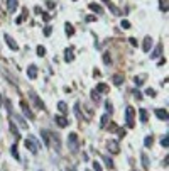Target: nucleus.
<instances>
[{
  "instance_id": "1",
  "label": "nucleus",
  "mask_w": 169,
  "mask_h": 171,
  "mask_svg": "<svg viewBox=\"0 0 169 171\" xmlns=\"http://www.w3.org/2000/svg\"><path fill=\"white\" fill-rule=\"evenodd\" d=\"M134 115H135L134 107L127 105V109H125V124H127V127H129V129L134 127Z\"/></svg>"
},
{
  "instance_id": "2",
  "label": "nucleus",
  "mask_w": 169,
  "mask_h": 171,
  "mask_svg": "<svg viewBox=\"0 0 169 171\" xmlns=\"http://www.w3.org/2000/svg\"><path fill=\"white\" fill-rule=\"evenodd\" d=\"M24 144H26V147H27V149H29L32 154H37V153H39V146H37L36 139H34L32 136H29V137L24 141Z\"/></svg>"
},
{
  "instance_id": "3",
  "label": "nucleus",
  "mask_w": 169,
  "mask_h": 171,
  "mask_svg": "<svg viewBox=\"0 0 169 171\" xmlns=\"http://www.w3.org/2000/svg\"><path fill=\"white\" fill-rule=\"evenodd\" d=\"M68 146H70V151H71V153H76L78 147H80V142H78V136L74 134V132H71V134L68 136Z\"/></svg>"
},
{
  "instance_id": "4",
  "label": "nucleus",
  "mask_w": 169,
  "mask_h": 171,
  "mask_svg": "<svg viewBox=\"0 0 169 171\" xmlns=\"http://www.w3.org/2000/svg\"><path fill=\"white\" fill-rule=\"evenodd\" d=\"M29 99L32 100V103H34V105H36L39 110H44V109H46V107H44V102L41 100V97H39L37 93H34V91H29Z\"/></svg>"
},
{
  "instance_id": "5",
  "label": "nucleus",
  "mask_w": 169,
  "mask_h": 171,
  "mask_svg": "<svg viewBox=\"0 0 169 171\" xmlns=\"http://www.w3.org/2000/svg\"><path fill=\"white\" fill-rule=\"evenodd\" d=\"M4 39H5V43H7V46L10 47L12 51H19V44L15 43V39L10 36V34H5V36H4Z\"/></svg>"
},
{
  "instance_id": "6",
  "label": "nucleus",
  "mask_w": 169,
  "mask_h": 171,
  "mask_svg": "<svg viewBox=\"0 0 169 171\" xmlns=\"http://www.w3.org/2000/svg\"><path fill=\"white\" fill-rule=\"evenodd\" d=\"M20 110L24 112V117H26V119H29V120H32V119H34L32 110L29 109V105H27L26 102H20Z\"/></svg>"
},
{
  "instance_id": "7",
  "label": "nucleus",
  "mask_w": 169,
  "mask_h": 171,
  "mask_svg": "<svg viewBox=\"0 0 169 171\" xmlns=\"http://www.w3.org/2000/svg\"><path fill=\"white\" fill-rule=\"evenodd\" d=\"M107 149L112 154H117V153H120V146H118L117 141H107Z\"/></svg>"
},
{
  "instance_id": "8",
  "label": "nucleus",
  "mask_w": 169,
  "mask_h": 171,
  "mask_svg": "<svg viewBox=\"0 0 169 171\" xmlns=\"http://www.w3.org/2000/svg\"><path fill=\"white\" fill-rule=\"evenodd\" d=\"M156 117H157V119L159 120H164V122H166V120H169V113H167V110H166V109H156Z\"/></svg>"
},
{
  "instance_id": "9",
  "label": "nucleus",
  "mask_w": 169,
  "mask_h": 171,
  "mask_svg": "<svg viewBox=\"0 0 169 171\" xmlns=\"http://www.w3.org/2000/svg\"><path fill=\"white\" fill-rule=\"evenodd\" d=\"M74 59V47H66V49H64V61L66 63H71Z\"/></svg>"
},
{
  "instance_id": "10",
  "label": "nucleus",
  "mask_w": 169,
  "mask_h": 171,
  "mask_svg": "<svg viewBox=\"0 0 169 171\" xmlns=\"http://www.w3.org/2000/svg\"><path fill=\"white\" fill-rule=\"evenodd\" d=\"M54 122H56V125H58V127H68V124H70V122H68V119L64 115H58L54 119Z\"/></svg>"
},
{
  "instance_id": "11",
  "label": "nucleus",
  "mask_w": 169,
  "mask_h": 171,
  "mask_svg": "<svg viewBox=\"0 0 169 171\" xmlns=\"http://www.w3.org/2000/svg\"><path fill=\"white\" fill-rule=\"evenodd\" d=\"M151 47H152V37L146 36V37H144V43H142V51L149 53V51H151Z\"/></svg>"
},
{
  "instance_id": "12",
  "label": "nucleus",
  "mask_w": 169,
  "mask_h": 171,
  "mask_svg": "<svg viewBox=\"0 0 169 171\" xmlns=\"http://www.w3.org/2000/svg\"><path fill=\"white\" fill-rule=\"evenodd\" d=\"M88 9H92L95 14H98V15H103V7L102 5H98V4H95V2H92V4H88Z\"/></svg>"
},
{
  "instance_id": "13",
  "label": "nucleus",
  "mask_w": 169,
  "mask_h": 171,
  "mask_svg": "<svg viewBox=\"0 0 169 171\" xmlns=\"http://www.w3.org/2000/svg\"><path fill=\"white\" fill-rule=\"evenodd\" d=\"M27 76H29L31 80H34V78L37 76V66L36 65H29V68H27Z\"/></svg>"
},
{
  "instance_id": "14",
  "label": "nucleus",
  "mask_w": 169,
  "mask_h": 171,
  "mask_svg": "<svg viewBox=\"0 0 169 171\" xmlns=\"http://www.w3.org/2000/svg\"><path fill=\"white\" fill-rule=\"evenodd\" d=\"M12 117H14V120H15V122H17L19 125H20V129H29V125H27V122H26V120H24L20 115H12Z\"/></svg>"
},
{
  "instance_id": "15",
  "label": "nucleus",
  "mask_w": 169,
  "mask_h": 171,
  "mask_svg": "<svg viewBox=\"0 0 169 171\" xmlns=\"http://www.w3.org/2000/svg\"><path fill=\"white\" fill-rule=\"evenodd\" d=\"M5 2H7V10L9 12H15V10H17V5H19L17 0H5Z\"/></svg>"
},
{
  "instance_id": "16",
  "label": "nucleus",
  "mask_w": 169,
  "mask_h": 171,
  "mask_svg": "<svg viewBox=\"0 0 169 171\" xmlns=\"http://www.w3.org/2000/svg\"><path fill=\"white\" fill-rule=\"evenodd\" d=\"M64 31H66V36L68 37H73L74 36V27H73L71 22H66V24H64Z\"/></svg>"
},
{
  "instance_id": "17",
  "label": "nucleus",
  "mask_w": 169,
  "mask_h": 171,
  "mask_svg": "<svg viewBox=\"0 0 169 171\" xmlns=\"http://www.w3.org/2000/svg\"><path fill=\"white\" fill-rule=\"evenodd\" d=\"M161 54H162V46L159 44V46L156 47L154 51L151 53V59H157V58H161Z\"/></svg>"
},
{
  "instance_id": "18",
  "label": "nucleus",
  "mask_w": 169,
  "mask_h": 171,
  "mask_svg": "<svg viewBox=\"0 0 169 171\" xmlns=\"http://www.w3.org/2000/svg\"><path fill=\"white\" fill-rule=\"evenodd\" d=\"M103 2H105V4L108 5V9L112 10V14H115V15H120V14H122V12H120V9H117V7H115V5L112 4L110 0H103Z\"/></svg>"
},
{
  "instance_id": "19",
  "label": "nucleus",
  "mask_w": 169,
  "mask_h": 171,
  "mask_svg": "<svg viewBox=\"0 0 169 171\" xmlns=\"http://www.w3.org/2000/svg\"><path fill=\"white\" fill-rule=\"evenodd\" d=\"M90 97H92V100L95 103H100V100H102V93H98L96 90H92L90 91Z\"/></svg>"
},
{
  "instance_id": "20",
  "label": "nucleus",
  "mask_w": 169,
  "mask_h": 171,
  "mask_svg": "<svg viewBox=\"0 0 169 171\" xmlns=\"http://www.w3.org/2000/svg\"><path fill=\"white\" fill-rule=\"evenodd\" d=\"M139 119H140V122H142V124H146L147 120H149V115H147V110L146 109H140L139 110Z\"/></svg>"
},
{
  "instance_id": "21",
  "label": "nucleus",
  "mask_w": 169,
  "mask_h": 171,
  "mask_svg": "<svg viewBox=\"0 0 169 171\" xmlns=\"http://www.w3.org/2000/svg\"><path fill=\"white\" fill-rule=\"evenodd\" d=\"M10 153H12V156H14L15 161H20V154H19V151H17V144H14L10 147Z\"/></svg>"
},
{
  "instance_id": "22",
  "label": "nucleus",
  "mask_w": 169,
  "mask_h": 171,
  "mask_svg": "<svg viewBox=\"0 0 169 171\" xmlns=\"http://www.w3.org/2000/svg\"><path fill=\"white\" fill-rule=\"evenodd\" d=\"M95 90L98 91V93H107V91H108V87H107L105 83H98V85H96V88H95Z\"/></svg>"
},
{
  "instance_id": "23",
  "label": "nucleus",
  "mask_w": 169,
  "mask_h": 171,
  "mask_svg": "<svg viewBox=\"0 0 169 171\" xmlns=\"http://www.w3.org/2000/svg\"><path fill=\"white\" fill-rule=\"evenodd\" d=\"M124 80H125L124 75H113V78H112V81H113L115 85H122V83H124Z\"/></svg>"
},
{
  "instance_id": "24",
  "label": "nucleus",
  "mask_w": 169,
  "mask_h": 171,
  "mask_svg": "<svg viewBox=\"0 0 169 171\" xmlns=\"http://www.w3.org/2000/svg\"><path fill=\"white\" fill-rule=\"evenodd\" d=\"M152 144H154V137H152V136H146L144 146H146V147H152Z\"/></svg>"
},
{
  "instance_id": "25",
  "label": "nucleus",
  "mask_w": 169,
  "mask_h": 171,
  "mask_svg": "<svg viewBox=\"0 0 169 171\" xmlns=\"http://www.w3.org/2000/svg\"><path fill=\"white\" fill-rule=\"evenodd\" d=\"M108 119H110V115H108V113H103V117L100 119V127H107Z\"/></svg>"
},
{
  "instance_id": "26",
  "label": "nucleus",
  "mask_w": 169,
  "mask_h": 171,
  "mask_svg": "<svg viewBox=\"0 0 169 171\" xmlns=\"http://www.w3.org/2000/svg\"><path fill=\"white\" fill-rule=\"evenodd\" d=\"M103 63H105V65H112V54H110V53H108V51H105V53H103Z\"/></svg>"
},
{
  "instance_id": "27",
  "label": "nucleus",
  "mask_w": 169,
  "mask_h": 171,
  "mask_svg": "<svg viewBox=\"0 0 169 171\" xmlns=\"http://www.w3.org/2000/svg\"><path fill=\"white\" fill-rule=\"evenodd\" d=\"M10 132L15 136V137H20V134H19V131H17V125H15V122H14V120H10Z\"/></svg>"
},
{
  "instance_id": "28",
  "label": "nucleus",
  "mask_w": 169,
  "mask_h": 171,
  "mask_svg": "<svg viewBox=\"0 0 169 171\" xmlns=\"http://www.w3.org/2000/svg\"><path fill=\"white\" fill-rule=\"evenodd\" d=\"M140 163H142L144 168H149V164H151V161H149V158H147V154H142L140 156Z\"/></svg>"
},
{
  "instance_id": "29",
  "label": "nucleus",
  "mask_w": 169,
  "mask_h": 171,
  "mask_svg": "<svg viewBox=\"0 0 169 171\" xmlns=\"http://www.w3.org/2000/svg\"><path fill=\"white\" fill-rule=\"evenodd\" d=\"M169 0H159V5H161V10L162 12H167V9H169Z\"/></svg>"
},
{
  "instance_id": "30",
  "label": "nucleus",
  "mask_w": 169,
  "mask_h": 171,
  "mask_svg": "<svg viewBox=\"0 0 169 171\" xmlns=\"http://www.w3.org/2000/svg\"><path fill=\"white\" fill-rule=\"evenodd\" d=\"M41 136L44 139V146H49V132L48 131H41Z\"/></svg>"
},
{
  "instance_id": "31",
  "label": "nucleus",
  "mask_w": 169,
  "mask_h": 171,
  "mask_svg": "<svg viewBox=\"0 0 169 171\" xmlns=\"http://www.w3.org/2000/svg\"><path fill=\"white\" fill-rule=\"evenodd\" d=\"M105 109H107V113H108V115H112V112H113V107H112V102H110V100H105Z\"/></svg>"
},
{
  "instance_id": "32",
  "label": "nucleus",
  "mask_w": 169,
  "mask_h": 171,
  "mask_svg": "<svg viewBox=\"0 0 169 171\" xmlns=\"http://www.w3.org/2000/svg\"><path fill=\"white\" fill-rule=\"evenodd\" d=\"M58 109H59V112H61V113H66L68 107H66V103H64V102H58Z\"/></svg>"
},
{
  "instance_id": "33",
  "label": "nucleus",
  "mask_w": 169,
  "mask_h": 171,
  "mask_svg": "<svg viewBox=\"0 0 169 171\" xmlns=\"http://www.w3.org/2000/svg\"><path fill=\"white\" fill-rule=\"evenodd\" d=\"M36 53H37V56H41V58H42V56L46 54V47H44V46H37Z\"/></svg>"
},
{
  "instance_id": "34",
  "label": "nucleus",
  "mask_w": 169,
  "mask_h": 171,
  "mask_svg": "<svg viewBox=\"0 0 169 171\" xmlns=\"http://www.w3.org/2000/svg\"><path fill=\"white\" fill-rule=\"evenodd\" d=\"M102 159L105 161V164H107V168H113V161H112V159H110V158H108V156H103Z\"/></svg>"
},
{
  "instance_id": "35",
  "label": "nucleus",
  "mask_w": 169,
  "mask_h": 171,
  "mask_svg": "<svg viewBox=\"0 0 169 171\" xmlns=\"http://www.w3.org/2000/svg\"><path fill=\"white\" fill-rule=\"evenodd\" d=\"M74 113H76L78 119H84V117L81 115V112H80V103H74Z\"/></svg>"
},
{
  "instance_id": "36",
  "label": "nucleus",
  "mask_w": 169,
  "mask_h": 171,
  "mask_svg": "<svg viewBox=\"0 0 169 171\" xmlns=\"http://www.w3.org/2000/svg\"><path fill=\"white\" fill-rule=\"evenodd\" d=\"M51 32H52V27H51V26H46V27H44V31H42V34H44L46 37L51 36Z\"/></svg>"
},
{
  "instance_id": "37",
  "label": "nucleus",
  "mask_w": 169,
  "mask_h": 171,
  "mask_svg": "<svg viewBox=\"0 0 169 171\" xmlns=\"http://www.w3.org/2000/svg\"><path fill=\"white\" fill-rule=\"evenodd\" d=\"M161 146H162V147H167V146H169V137H167V136H164V137L161 139Z\"/></svg>"
},
{
  "instance_id": "38",
  "label": "nucleus",
  "mask_w": 169,
  "mask_h": 171,
  "mask_svg": "<svg viewBox=\"0 0 169 171\" xmlns=\"http://www.w3.org/2000/svg\"><path fill=\"white\" fill-rule=\"evenodd\" d=\"M120 26H122V29H130V22H129V20H125V19H124V20L120 22Z\"/></svg>"
},
{
  "instance_id": "39",
  "label": "nucleus",
  "mask_w": 169,
  "mask_h": 171,
  "mask_svg": "<svg viewBox=\"0 0 169 171\" xmlns=\"http://www.w3.org/2000/svg\"><path fill=\"white\" fill-rule=\"evenodd\" d=\"M93 171H103L102 169V164H100L98 161H95V163H93Z\"/></svg>"
},
{
  "instance_id": "40",
  "label": "nucleus",
  "mask_w": 169,
  "mask_h": 171,
  "mask_svg": "<svg viewBox=\"0 0 169 171\" xmlns=\"http://www.w3.org/2000/svg\"><path fill=\"white\" fill-rule=\"evenodd\" d=\"M132 93H134V97H135V99H137V100H142V93H140V91H139V90H134V91H132Z\"/></svg>"
},
{
  "instance_id": "41",
  "label": "nucleus",
  "mask_w": 169,
  "mask_h": 171,
  "mask_svg": "<svg viewBox=\"0 0 169 171\" xmlns=\"http://www.w3.org/2000/svg\"><path fill=\"white\" fill-rule=\"evenodd\" d=\"M146 95H149V97H156V90H152V88H147Z\"/></svg>"
},
{
  "instance_id": "42",
  "label": "nucleus",
  "mask_w": 169,
  "mask_h": 171,
  "mask_svg": "<svg viewBox=\"0 0 169 171\" xmlns=\"http://www.w3.org/2000/svg\"><path fill=\"white\" fill-rule=\"evenodd\" d=\"M108 131H110V132H117V131H118V125H117V124H110Z\"/></svg>"
},
{
  "instance_id": "43",
  "label": "nucleus",
  "mask_w": 169,
  "mask_h": 171,
  "mask_svg": "<svg viewBox=\"0 0 169 171\" xmlns=\"http://www.w3.org/2000/svg\"><path fill=\"white\" fill-rule=\"evenodd\" d=\"M84 20H86V22H95V20H96V15H88V17L84 19Z\"/></svg>"
},
{
  "instance_id": "44",
  "label": "nucleus",
  "mask_w": 169,
  "mask_h": 171,
  "mask_svg": "<svg viewBox=\"0 0 169 171\" xmlns=\"http://www.w3.org/2000/svg\"><path fill=\"white\" fill-rule=\"evenodd\" d=\"M42 20L49 22V20H51V15H49V14H42Z\"/></svg>"
},
{
  "instance_id": "45",
  "label": "nucleus",
  "mask_w": 169,
  "mask_h": 171,
  "mask_svg": "<svg viewBox=\"0 0 169 171\" xmlns=\"http://www.w3.org/2000/svg\"><path fill=\"white\" fill-rule=\"evenodd\" d=\"M134 81H135V85H142V81H144V80H142V78H139V76H137Z\"/></svg>"
},
{
  "instance_id": "46",
  "label": "nucleus",
  "mask_w": 169,
  "mask_h": 171,
  "mask_svg": "<svg viewBox=\"0 0 169 171\" xmlns=\"http://www.w3.org/2000/svg\"><path fill=\"white\" fill-rule=\"evenodd\" d=\"M48 7L49 9H54V2H51V0H49V2H48Z\"/></svg>"
},
{
  "instance_id": "47",
  "label": "nucleus",
  "mask_w": 169,
  "mask_h": 171,
  "mask_svg": "<svg viewBox=\"0 0 169 171\" xmlns=\"http://www.w3.org/2000/svg\"><path fill=\"white\" fill-rule=\"evenodd\" d=\"M22 20H24V17H17V19H15V24H20Z\"/></svg>"
},
{
  "instance_id": "48",
  "label": "nucleus",
  "mask_w": 169,
  "mask_h": 171,
  "mask_svg": "<svg viewBox=\"0 0 169 171\" xmlns=\"http://www.w3.org/2000/svg\"><path fill=\"white\" fill-rule=\"evenodd\" d=\"M130 44H132V46H137V41L134 39V37H130Z\"/></svg>"
},
{
  "instance_id": "49",
  "label": "nucleus",
  "mask_w": 169,
  "mask_h": 171,
  "mask_svg": "<svg viewBox=\"0 0 169 171\" xmlns=\"http://www.w3.org/2000/svg\"><path fill=\"white\" fill-rule=\"evenodd\" d=\"M86 171H88V169H86Z\"/></svg>"
},
{
  "instance_id": "50",
  "label": "nucleus",
  "mask_w": 169,
  "mask_h": 171,
  "mask_svg": "<svg viewBox=\"0 0 169 171\" xmlns=\"http://www.w3.org/2000/svg\"><path fill=\"white\" fill-rule=\"evenodd\" d=\"M70 171H71V169H70Z\"/></svg>"
}]
</instances>
